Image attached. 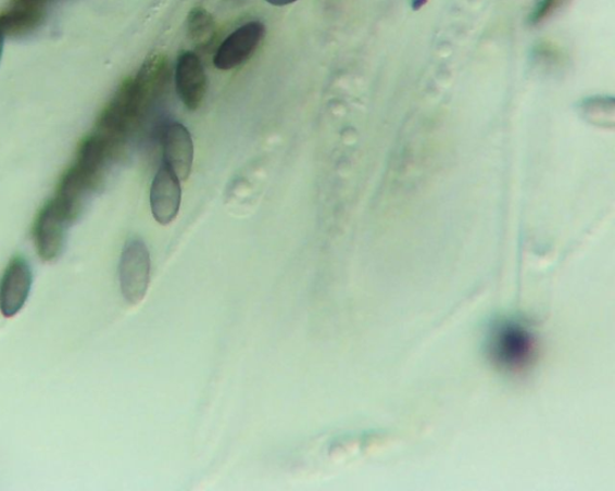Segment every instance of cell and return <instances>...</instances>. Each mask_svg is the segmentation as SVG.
Returning a JSON list of instances; mask_svg holds the SVG:
<instances>
[{"label":"cell","mask_w":615,"mask_h":491,"mask_svg":"<svg viewBox=\"0 0 615 491\" xmlns=\"http://www.w3.org/2000/svg\"><path fill=\"white\" fill-rule=\"evenodd\" d=\"M141 119L134 78H128L120 86L108 106L101 112L92 134L108 147L113 158L117 160Z\"/></svg>","instance_id":"obj_1"},{"label":"cell","mask_w":615,"mask_h":491,"mask_svg":"<svg viewBox=\"0 0 615 491\" xmlns=\"http://www.w3.org/2000/svg\"><path fill=\"white\" fill-rule=\"evenodd\" d=\"M151 254L140 238H131L125 244L120 261V285L125 301L139 304L143 301L151 282Z\"/></svg>","instance_id":"obj_2"},{"label":"cell","mask_w":615,"mask_h":491,"mask_svg":"<svg viewBox=\"0 0 615 491\" xmlns=\"http://www.w3.org/2000/svg\"><path fill=\"white\" fill-rule=\"evenodd\" d=\"M534 337L520 324L506 322L497 326L489 339L492 358L510 370H518L530 362L534 355Z\"/></svg>","instance_id":"obj_3"},{"label":"cell","mask_w":615,"mask_h":491,"mask_svg":"<svg viewBox=\"0 0 615 491\" xmlns=\"http://www.w3.org/2000/svg\"><path fill=\"white\" fill-rule=\"evenodd\" d=\"M266 28L264 23L252 21L236 29L227 37L214 55V65L219 71H233L244 64L259 49L264 40Z\"/></svg>","instance_id":"obj_4"},{"label":"cell","mask_w":615,"mask_h":491,"mask_svg":"<svg viewBox=\"0 0 615 491\" xmlns=\"http://www.w3.org/2000/svg\"><path fill=\"white\" fill-rule=\"evenodd\" d=\"M70 226L57 211L52 200L43 205L33 228L34 244L43 262H54L62 256Z\"/></svg>","instance_id":"obj_5"},{"label":"cell","mask_w":615,"mask_h":491,"mask_svg":"<svg viewBox=\"0 0 615 491\" xmlns=\"http://www.w3.org/2000/svg\"><path fill=\"white\" fill-rule=\"evenodd\" d=\"M33 272L26 259L17 256L9 262L0 279V313L14 317L28 301Z\"/></svg>","instance_id":"obj_6"},{"label":"cell","mask_w":615,"mask_h":491,"mask_svg":"<svg viewBox=\"0 0 615 491\" xmlns=\"http://www.w3.org/2000/svg\"><path fill=\"white\" fill-rule=\"evenodd\" d=\"M168 79L170 65L166 56L162 53L148 56L138 76L134 78L136 100L142 118L148 109L164 95Z\"/></svg>","instance_id":"obj_7"},{"label":"cell","mask_w":615,"mask_h":491,"mask_svg":"<svg viewBox=\"0 0 615 491\" xmlns=\"http://www.w3.org/2000/svg\"><path fill=\"white\" fill-rule=\"evenodd\" d=\"M177 93L190 111L201 108L208 93V75L196 53L184 52L176 65Z\"/></svg>","instance_id":"obj_8"},{"label":"cell","mask_w":615,"mask_h":491,"mask_svg":"<svg viewBox=\"0 0 615 491\" xmlns=\"http://www.w3.org/2000/svg\"><path fill=\"white\" fill-rule=\"evenodd\" d=\"M181 201L180 180L167 166L155 175L151 188V209L156 223L168 225L179 213Z\"/></svg>","instance_id":"obj_9"},{"label":"cell","mask_w":615,"mask_h":491,"mask_svg":"<svg viewBox=\"0 0 615 491\" xmlns=\"http://www.w3.org/2000/svg\"><path fill=\"white\" fill-rule=\"evenodd\" d=\"M165 166L180 181L188 180L193 163V143L189 130L184 124H170L163 135Z\"/></svg>","instance_id":"obj_10"},{"label":"cell","mask_w":615,"mask_h":491,"mask_svg":"<svg viewBox=\"0 0 615 491\" xmlns=\"http://www.w3.org/2000/svg\"><path fill=\"white\" fill-rule=\"evenodd\" d=\"M188 37L199 51H206L216 38V25L206 9L193 8L187 18Z\"/></svg>","instance_id":"obj_11"},{"label":"cell","mask_w":615,"mask_h":491,"mask_svg":"<svg viewBox=\"0 0 615 491\" xmlns=\"http://www.w3.org/2000/svg\"><path fill=\"white\" fill-rule=\"evenodd\" d=\"M59 0H11L8 8L33 29L39 30L49 17L50 8Z\"/></svg>","instance_id":"obj_12"},{"label":"cell","mask_w":615,"mask_h":491,"mask_svg":"<svg viewBox=\"0 0 615 491\" xmlns=\"http://www.w3.org/2000/svg\"><path fill=\"white\" fill-rule=\"evenodd\" d=\"M567 0H541V3L538 5L537 10L534 13V21L539 22L544 20L545 17L551 16L557 9H561Z\"/></svg>","instance_id":"obj_13"},{"label":"cell","mask_w":615,"mask_h":491,"mask_svg":"<svg viewBox=\"0 0 615 491\" xmlns=\"http://www.w3.org/2000/svg\"><path fill=\"white\" fill-rule=\"evenodd\" d=\"M273 7H287L298 2V0H266Z\"/></svg>","instance_id":"obj_14"},{"label":"cell","mask_w":615,"mask_h":491,"mask_svg":"<svg viewBox=\"0 0 615 491\" xmlns=\"http://www.w3.org/2000/svg\"><path fill=\"white\" fill-rule=\"evenodd\" d=\"M4 36L3 34H0V60H2V55H3V50H4Z\"/></svg>","instance_id":"obj_15"}]
</instances>
